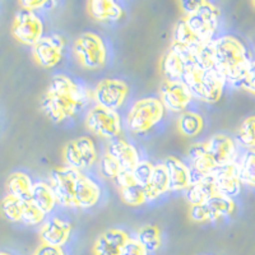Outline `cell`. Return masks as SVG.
<instances>
[{"instance_id": "cell-12", "label": "cell", "mask_w": 255, "mask_h": 255, "mask_svg": "<svg viewBox=\"0 0 255 255\" xmlns=\"http://www.w3.org/2000/svg\"><path fill=\"white\" fill-rule=\"evenodd\" d=\"M129 93V88L125 82L120 79H102L96 86L93 95L99 106L109 110L116 111L124 105Z\"/></svg>"}, {"instance_id": "cell-29", "label": "cell", "mask_w": 255, "mask_h": 255, "mask_svg": "<svg viewBox=\"0 0 255 255\" xmlns=\"http://www.w3.org/2000/svg\"><path fill=\"white\" fill-rule=\"evenodd\" d=\"M177 129L184 136H195L203 129V119L197 113L184 111L177 120Z\"/></svg>"}, {"instance_id": "cell-44", "label": "cell", "mask_w": 255, "mask_h": 255, "mask_svg": "<svg viewBox=\"0 0 255 255\" xmlns=\"http://www.w3.org/2000/svg\"><path fill=\"white\" fill-rule=\"evenodd\" d=\"M253 5H254V6H255V1H253Z\"/></svg>"}, {"instance_id": "cell-22", "label": "cell", "mask_w": 255, "mask_h": 255, "mask_svg": "<svg viewBox=\"0 0 255 255\" xmlns=\"http://www.w3.org/2000/svg\"><path fill=\"white\" fill-rule=\"evenodd\" d=\"M215 194H217L215 180H213L212 174H209L194 180L190 186L186 189L185 197L190 206H198V204L204 203L207 199H209Z\"/></svg>"}, {"instance_id": "cell-18", "label": "cell", "mask_w": 255, "mask_h": 255, "mask_svg": "<svg viewBox=\"0 0 255 255\" xmlns=\"http://www.w3.org/2000/svg\"><path fill=\"white\" fill-rule=\"evenodd\" d=\"M72 227L60 218H51L44 222L40 230V239L42 244L61 248L68 243Z\"/></svg>"}, {"instance_id": "cell-2", "label": "cell", "mask_w": 255, "mask_h": 255, "mask_svg": "<svg viewBox=\"0 0 255 255\" xmlns=\"http://www.w3.org/2000/svg\"><path fill=\"white\" fill-rule=\"evenodd\" d=\"M50 185L56 200L69 208H91L99 203L101 190L87 175L68 166L52 170Z\"/></svg>"}, {"instance_id": "cell-42", "label": "cell", "mask_w": 255, "mask_h": 255, "mask_svg": "<svg viewBox=\"0 0 255 255\" xmlns=\"http://www.w3.org/2000/svg\"><path fill=\"white\" fill-rule=\"evenodd\" d=\"M200 1H193V0H185V1H180V8L183 9V12L185 15H189L193 13L195 9L198 8Z\"/></svg>"}, {"instance_id": "cell-3", "label": "cell", "mask_w": 255, "mask_h": 255, "mask_svg": "<svg viewBox=\"0 0 255 255\" xmlns=\"http://www.w3.org/2000/svg\"><path fill=\"white\" fill-rule=\"evenodd\" d=\"M213 68L226 83L239 86L252 59L248 49L239 38L222 36L212 41Z\"/></svg>"}, {"instance_id": "cell-26", "label": "cell", "mask_w": 255, "mask_h": 255, "mask_svg": "<svg viewBox=\"0 0 255 255\" xmlns=\"http://www.w3.org/2000/svg\"><path fill=\"white\" fill-rule=\"evenodd\" d=\"M29 200L44 212L45 215L50 213L58 203L55 193L52 190L51 185L44 183V181H38V183L33 184L31 199Z\"/></svg>"}, {"instance_id": "cell-16", "label": "cell", "mask_w": 255, "mask_h": 255, "mask_svg": "<svg viewBox=\"0 0 255 255\" xmlns=\"http://www.w3.org/2000/svg\"><path fill=\"white\" fill-rule=\"evenodd\" d=\"M204 144L217 168L236 162L238 151H236L235 143L230 136L225 134H216L209 138Z\"/></svg>"}, {"instance_id": "cell-21", "label": "cell", "mask_w": 255, "mask_h": 255, "mask_svg": "<svg viewBox=\"0 0 255 255\" xmlns=\"http://www.w3.org/2000/svg\"><path fill=\"white\" fill-rule=\"evenodd\" d=\"M108 153L116 159L122 171H133L139 162V154L134 145L124 139H114L109 144Z\"/></svg>"}, {"instance_id": "cell-34", "label": "cell", "mask_w": 255, "mask_h": 255, "mask_svg": "<svg viewBox=\"0 0 255 255\" xmlns=\"http://www.w3.org/2000/svg\"><path fill=\"white\" fill-rule=\"evenodd\" d=\"M238 140L248 148H255V115L244 120L238 130Z\"/></svg>"}, {"instance_id": "cell-15", "label": "cell", "mask_w": 255, "mask_h": 255, "mask_svg": "<svg viewBox=\"0 0 255 255\" xmlns=\"http://www.w3.org/2000/svg\"><path fill=\"white\" fill-rule=\"evenodd\" d=\"M191 49L171 45L166 51L161 60V70L167 81H181L186 67L193 64Z\"/></svg>"}, {"instance_id": "cell-33", "label": "cell", "mask_w": 255, "mask_h": 255, "mask_svg": "<svg viewBox=\"0 0 255 255\" xmlns=\"http://www.w3.org/2000/svg\"><path fill=\"white\" fill-rule=\"evenodd\" d=\"M120 198L125 204L131 207L142 206L147 202L144 188L138 184H131V185L120 188Z\"/></svg>"}, {"instance_id": "cell-10", "label": "cell", "mask_w": 255, "mask_h": 255, "mask_svg": "<svg viewBox=\"0 0 255 255\" xmlns=\"http://www.w3.org/2000/svg\"><path fill=\"white\" fill-rule=\"evenodd\" d=\"M42 33L44 23L35 12L20 9L15 14L12 26V35L20 44L35 46L42 38Z\"/></svg>"}, {"instance_id": "cell-4", "label": "cell", "mask_w": 255, "mask_h": 255, "mask_svg": "<svg viewBox=\"0 0 255 255\" xmlns=\"http://www.w3.org/2000/svg\"><path fill=\"white\" fill-rule=\"evenodd\" d=\"M181 81L190 90L191 95L207 104H215L221 99L225 88V79L216 69H204L195 64L188 65Z\"/></svg>"}, {"instance_id": "cell-36", "label": "cell", "mask_w": 255, "mask_h": 255, "mask_svg": "<svg viewBox=\"0 0 255 255\" xmlns=\"http://www.w3.org/2000/svg\"><path fill=\"white\" fill-rule=\"evenodd\" d=\"M99 168L101 176H104L105 179L110 180H115L116 176H118V175L120 174V171H122L119 163L116 162V159L114 158L113 156H110L108 152H106V153L101 157V159H100Z\"/></svg>"}, {"instance_id": "cell-17", "label": "cell", "mask_w": 255, "mask_h": 255, "mask_svg": "<svg viewBox=\"0 0 255 255\" xmlns=\"http://www.w3.org/2000/svg\"><path fill=\"white\" fill-rule=\"evenodd\" d=\"M212 176L215 180L216 190H217L218 194H222L229 198H234L240 194L241 184L243 183L240 180L236 162L216 168L215 171L212 172Z\"/></svg>"}, {"instance_id": "cell-14", "label": "cell", "mask_w": 255, "mask_h": 255, "mask_svg": "<svg viewBox=\"0 0 255 255\" xmlns=\"http://www.w3.org/2000/svg\"><path fill=\"white\" fill-rule=\"evenodd\" d=\"M161 104L172 113H184L190 104L193 95L183 81H167L161 86Z\"/></svg>"}, {"instance_id": "cell-31", "label": "cell", "mask_w": 255, "mask_h": 255, "mask_svg": "<svg viewBox=\"0 0 255 255\" xmlns=\"http://www.w3.org/2000/svg\"><path fill=\"white\" fill-rule=\"evenodd\" d=\"M239 175L243 184L255 188V151H248L238 163Z\"/></svg>"}, {"instance_id": "cell-7", "label": "cell", "mask_w": 255, "mask_h": 255, "mask_svg": "<svg viewBox=\"0 0 255 255\" xmlns=\"http://www.w3.org/2000/svg\"><path fill=\"white\" fill-rule=\"evenodd\" d=\"M220 9L215 4L200 0L199 5L194 12L184 15L189 29L202 42H209L217 32L220 24Z\"/></svg>"}, {"instance_id": "cell-9", "label": "cell", "mask_w": 255, "mask_h": 255, "mask_svg": "<svg viewBox=\"0 0 255 255\" xmlns=\"http://www.w3.org/2000/svg\"><path fill=\"white\" fill-rule=\"evenodd\" d=\"M86 127L93 134L106 138V139L118 138L122 131L119 114L99 105L93 106L88 111L86 116Z\"/></svg>"}, {"instance_id": "cell-41", "label": "cell", "mask_w": 255, "mask_h": 255, "mask_svg": "<svg viewBox=\"0 0 255 255\" xmlns=\"http://www.w3.org/2000/svg\"><path fill=\"white\" fill-rule=\"evenodd\" d=\"M33 255H65L64 254L63 249L58 247H51V245H46L42 244L37 248Z\"/></svg>"}, {"instance_id": "cell-28", "label": "cell", "mask_w": 255, "mask_h": 255, "mask_svg": "<svg viewBox=\"0 0 255 255\" xmlns=\"http://www.w3.org/2000/svg\"><path fill=\"white\" fill-rule=\"evenodd\" d=\"M204 44L200 40H198L194 36V33L189 29L188 24H186L184 17L176 22L172 31V44L175 46L186 47V49H191V47L197 46V45Z\"/></svg>"}, {"instance_id": "cell-30", "label": "cell", "mask_w": 255, "mask_h": 255, "mask_svg": "<svg viewBox=\"0 0 255 255\" xmlns=\"http://www.w3.org/2000/svg\"><path fill=\"white\" fill-rule=\"evenodd\" d=\"M136 240L142 244L148 253L156 252L161 247V234L153 225H145L136 232Z\"/></svg>"}, {"instance_id": "cell-25", "label": "cell", "mask_w": 255, "mask_h": 255, "mask_svg": "<svg viewBox=\"0 0 255 255\" xmlns=\"http://www.w3.org/2000/svg\"><path fill=\"white\" fill-rule=\"evenodd\" d=\"M168 191V176L163 163H159L153 167L151 177L144 186V193L147 200H153L159 195L165 194Z\"/></svg>"}, {"instance_id": "cell-40", "label": "cell", "mask_w": 255, "mask_h": 255, "mask_svg": "<svg viewBox=\"0 0 255 255\" xmlns=\"http://www.w3.org/2000/svg\"><path fill=\"white\" fill-rule=\"evenodd\" d=\"M19 5L22 6V9H24V10L35 12V10H40V9L54 6L55 3L46 1V0H24V1H19Z\"/></svg>"}, {"instance_id": "cell-6", "label": "cell", "mask_w": 255, "mask_h": 255, "mask_svg": "<svg viewBox=\"0 0 255 255\" xmlns=\"http://www.w3.org/2000/svg\"><path fill=\"white\" fill-rule=\"evenodd\" d=\"M73 52L82 67L90 70L104 67L108 59V50L104 41L92 32L82 33L76 38L73 44Z\"/></svg>"}, {"instance_id": "cell-43", "label": "cell", "mask_w": 255, "mask_h": 255, "mask_svg": "<svg viewBox=\"0 0 255 255\" xmlns=\"http://www.w3.org/2000/svg\"><path fill=\"white\" fill-rule=\"evenodd\" d=\"M0 255H10V254H8V253H0Z\"/></svg>"}, {"instance_id": "cell-35", "label": "cell", "mask_w": 255, "mask_h": 255, "mask_svg": "<svg viewBox=\"0 0 255 255\" xmlns=\"http://www.w3.org/2000/svg\"><path fill=\"white\" fill-rule=\"evenodd\" d=\"M45 216L46 215L44 212L32 203L31 200H24L20 222H23L27 226H35V225H40V223L44 222Z\"/></svg>"}, {"instance_id": "cell-27", "label": "cell", "mask_w": 255, "mask_h": 255, "mask_svg": "<svg viewBox=\"0 0 255 255\" xmlns=\"http://www.w3.org/2000/svg\"><path fill=\"white\" fill-rule=\"evenodd\" d=\"M33 183L29 176L23 172H14L6 180L8 195L19 200H29L32 194Z\"/></svg>"}, {"instance_id": "cell-11", "label": "cell", "mask_w": 255, "mask_h": 255, "mask_svg": "<svg viewBox=\"0 0 255 255\" xmlns=\"http://www.w3.org/2000/svg\"><path fill=\"white\" fill-rule=\"evenodd\" d=\"M235 209V203L232 198L225 197L222 194H215L204 203L198 206H190L189 217L194 222H208L216 221L221 217L231 215Z\"/></svg>"}, {"instance_id": "cell-24", "label": "cell", "mask_w": 255, "mask_h": 255, "mask_svg": "<svg viewBox=\"0 0 255 255\" xmlns=\"http://www.w3.org/2000/svg\"><path fill=\"white\" fill-rule=\"evenodd\" d=\"M189 159H190L191 167H193L194 172L199 175L198 177L212 174L217 168L212 157L207 152L204 143L191 145L190 149H189Z\"/></svg>"}, {"instance_id": "cell-5", "label": "cell", "mask_w": 255, "mask_h": 255, "mask_svg": "<svg viewBox=\"0 0 255 255\" xmlns=\"http://www.w3.org/2000/svg\"><path fill=\"white\" fill-rule=\"evenodd\" d=\"M165 115V108L158 99L145 97L134 102L127 116L128 128L133 133L148 131L158 124Z\"/></svg>"}, {"instance_id": "cell-19", "label": "cell", "mask_w": 255, "mask_h": 255, "mask_svg": "<svg viewBox=\"0 0 255 255\" xmlns=\"http://www.w3.org/2000/svg\"><path fill=\"white\" fill-rule=\"evenodd\" d=\"M165 167L168 176V190H186L193 183L190 168L176 157H168L165 161Z\"/></svg>"}, {"instance_id": "cell-8", "label": "cell", "mask_w": 255, "mask_h": 255, "mask_svg": "<svg viewBox=\"0 0 255 255\" xmlns=\"http://www.w3.org/2000/svg\"><path fill=\"white\" fill-rule=\"evenodd\" d=\"M63 158L65 166L81 171L95 165L97 161V149L91 138L79 136L64 145Z\"/></svg>"}, {"instance_id": "cell-13", "label": "cell", "mask_w": 255, "mask_h": 255, "mask_svg": "<svg viewBox=\"0 0 255 255\" xmlns=\"http://www.w3.org/2000/svg\"><path fill=\"white\" fill-rule=\"evenodd\" d=\"M65 38L61 35L42 36L35 46H32L33 58L42 68H52L63 58Z\"/></svg>"}, {"instance_id": "cell-39", "label": "cell", "mask_w": 255, "mask_h": 255, "mask_svg": "<svg viewBox=\"0 0 255 255\" xmlns=\"http://www.w3.org/2000/svg\"><path fill=\"white\" fill-rule=\"evenodd\" d=\"M120 255H148V252L136 239L129 238L125 241Z\"/></svg>"}, {"instance_id": "cell-32", "label": "cell", "mask_w": 255, "mask_h": 255, "mask_svg": "<svg viewBox=\"0 0 255 255\" xmlns=\"http://www.w3.org/2000/svg\"><path fill=\"white\" fill-rule=\"evenodd\" d=\"M23 202L24 200H19L10 195H6L0 203V213L5 220L10 221V222H20Z\"/></svg>"}, {"instance_id": "cell-37", "label": "cell", "mask_w": 255, "mask_h": 255, "mask_svg": "<svg viewBox=\"0 0 255 255\" xmlns=\"http://www.w3.org/2000/svg\"><path fill=\"white\" fill-rule=\"evenodd\" d=\"M153 167L154 166L152 165L151 162H148V161H139L138 165H136L135 167H134L133 171H131L133 172V177L134 180H135V183L144 188V186L147 185L149 177H151Z\"/></svg>"}, {"instance_id": "cell-38", "label": "cell", "mask_w": 255, "mask_h": 255, "mask_svg": "<svg viewBox=\"0 0 255 255\" xmlns=\"http://www.w3.org/2000/svg\"><path fill=\"white\" fill-rule=\"evenodd\" d=\"M243 90L255 95V60H252L249 64L247 72L244 74L240 84H239Z\"/></svg>"}, {"instance_id": "cell-1", "label": "cell", "mask_w": 255, "mask_h": 255, "mask_svg": "<svg viewBox=\"0 0 255 255\" xmlns=\"http://www.w3.org/2000/svg\"><path fill=\"white\" fill-rule=\"evenodd\" d=\"M88 101L87 91L68 76L52 77L41 97V110L52 123H61L76 115Z\"/></svg>"}, {"instance_id": "cell-23", "label": "cell", "mask_w": 255, "mask_h": 255, "mask_svg": "<svg viewBox=\"0 0 255 255\" xmlns=\"http://www.w3.org/2000/svg\"><path fill=\"white\" fill-rule=\"evenodd\" d=\"M87 10L91 17L102 22L118 20L123 17V8L113 0H91Z\"/></svg>"}, {"instance_id": "cell-20", "label": "cell", "mask_w": 255, "mask_h": 255, "mask_svg": "<svg viewBox=\"0 0 255 255\" xmlns=\"http://www.w3.org/2000/svg\"><path fill=\"white\" fill-rule=\"evenodd\" d=\"M128 239L129 236L127 232L119 229H110L102 232L93 245V255H120Z\"/></svg>"}]
</instances>
